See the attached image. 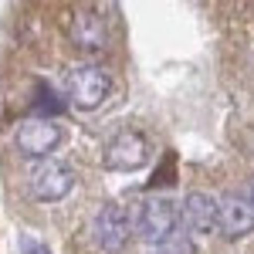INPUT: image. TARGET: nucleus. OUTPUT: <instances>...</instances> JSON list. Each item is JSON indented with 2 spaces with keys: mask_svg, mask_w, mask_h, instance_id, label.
<instances>
[{
  "mask_svg": "<svg viewBox=\"0 0 254 254\" xmlns=\"http://www.w3.org/2000/svg\"><path fill=\"white\" fill-rule=\"evenodd\" d=\"M176 224H180V210L173 207V200H166V196H149V200H142V207H139V214H136L139 237H142L146 244H153V248L176 234Z\"/></svg>",
  "mask_w": 254,
  "mask_h": 254,
  "instance_id": "nucleus-1",
  "label": "nucleus"
},
{
  "mask_svg": "<svg viewBox=\"0 0 254 254\" xmlns=\"http://www.w3.org/2000/svg\"><path fill=\"white\" fill-rule=\"evenodd\" d=\"M102 163L109 170H119V173H132V170L149 163V142H146V136L139 129H122L105 142Z\"/></svg>",
  "mask_w": 254,
  "mask_h": 254,
  "instance_id": "nucleus-2",
  "label": "nucleus"
},
{
  "mask_svg": "<svg viewBox=\"0 0 254 254\" xmlns=\"http://www.w3.org/2000/svg\"><path fill=\"white\" fill-rule=\"evenodd\" d=\"M61 136H64V132H61L58 122H51L48 116H38V119L20 122L14 142H17V149L24 153V156H31V159H48V156H51V153L61 146Z\"/></svg>",
  "mask_w": 254,
  "mask_h": 254,
  "instance_id": "nucleus-3",
  "label": "nucleus"
},
{
  "mask_svg": "<svg viewBox=\"0 0 254 254\" xmlns=\"http://www.w3.org/2000/svg\"><path fill=\"white\" fill-rule=\"evenodd\" d=\"M112 92V78L98 64H78L68 75V98L78 109H98Z\"/></svg>",
  "mask_w": 254,
  "mask_h": 254,
  "instance_id": "nucleus-4",
  "label": "nucleus"
},
{
  "mask_svg": "<svg viewBox=\"0 0 254 254\" xmlns=\"http://www.w3.org/2000/svg\"><path fill=\"white\" fill-rule=\"evenodd\" d=\"M75 187V173L71 166H64L58 159H41L31 170V193L38 196L41 203H58L71 193Z\"/></svg>",
  "mask_w": 254,
  "mask_h": 254,
  "instance_id": "nucleus-5",
  "label": "nucleus"
},
{
  "mask_svg": "<svg viewBox=\"0 0 254 254\" xmlns=\"http://www.w3.org/2000/svg\"><path fill=\"white\" fill-rule=\"evenodd\" d=\"M132 234V220L122 203H105L92 220V237L102 251H122Z\"/></svg>",
  "mask_w": 254,
  "mask_h": 254,
  "instance_id": "nucleus-6",
  "label": "nucleus"
},
{
  "mask_svg": "<svg viewBox=\"0 0 254 254\" xmlns=\"http://www.w3.org/2000/svg\"><path fill=\"white\" fill-rule=\"evenodd\" d=\"M217 227L224 237H244L254 231V200L248 193H227L217 200Z\"/></svg>",
  "mask_w": 254,
  "mask_h": 254,
  "instance_id": "nucleus-7",
  "label": "nucleus"
},
{
  "mask_svg": "<svg viewBox=\"0 0 254 254\" xmlns=\"http://www.w3.org/2000/svg\"><path fill=\"white\" fill-rule=\"evenodd\" d=\"M183 224L193 234H210L217 231V200L203 190H193L183 200Z\"/></svg>",
  "mask_w": 254,
  "mask_h": 254,
  "instance_id": "nucleus-8",
  "label": "nucleus"
},
{
  "mask_svg": "<svg viewBox=\"0 0 254 254\" xmlns=\"http://www.w3.org/2000/svg\"><path fill=\"white\" fill-rule=\"evenodd\" d=\"M71 41L81 51H102L105 41H109V31H105V20L98 17L95 10H78L71 17Z\"/></svg>",
  "mask_w": 254,
  "mask_h": 254,
  "instance_id": "nucleus-9",
  "label": "nucleus"
},
{
  "mask_svg": "<svg viewBox=\"0 0 254 254\" xmlns=\"http://www.w3.org/2000/svg\"><path fill=\"white\" fill-rule=\"evenodd\" d=\"M156 254H196V244L183 231H176L173 237H166L163 244H156Z\"/></svg>",
  "mask_w": 254,
  "mask_h": 254,
  "instance_id": "nucleus-10",
  "label": "nucleus"
},
{
  "mask_svg": "<svg viewBox=\"0 0 254 254\" xmlns=\"http://www.w3.org/2000/svg\"><path fill=\"white\" fill-rule=\"evenodd\" d=\"M24 254H48L44 244H34V241H24Z\"/></svg>",
  "mask_w": 254,
  "mask_h": 254,
  "instance_id": "nucleus-11",
  "label": "nucleus"
},
{
  "mask_svg": "<svg viewBox=\"0 0 254 254\" xmlns=\"http://www.w3.org/2000/svg\"><path fill=\"white\" fill-rule=\"evenodd\" d=\"M251 200H254V180H251Z\"/></svg>",
  "mask_w": 254,
  "mask_h": 254,
  "instance_id": "nucleus-12",
  "label": "nucleus"
}]
</instances>
